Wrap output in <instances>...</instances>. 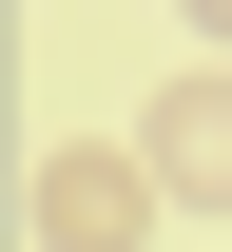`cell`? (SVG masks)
Segmentation results:
<instances>
[{
  "instance_id": "obj_1",
  "label": "cell",
  "mask_w": 232,
  "mask_h": 252,
  "mask_svg": "<svg viewBox=\"0 0 232 252\" xmlns=\"http://www.w3.org/2000/svg\"><path fill=\"white\" fill-rule=\"evenodd\" d=\"M20 214H39V252H155L174 194H155V156H135V136H58Z\"/></svg>"
},
{
  "instance_id": "obj_2",
  "label": "cell",
  "mask_w": 232,
  "mask_h": 252,
  "mask_svg": "<svg viewBox=\"0 0 232 252\" xmlns=\"http://www.w3.org/2000/svg\"><path fill=\"white\" fill-rule=\"evenodd\" d=\"M135 156H155V194L174 214H232V59H194L155 97V117H135Z\"/></svg>"
},
{
  "instance_id": "obj_3",
  "label": "cell",
  "mask_w": 232,
  "mask_h": 252,
  "mask_svg": "<svg viewBox=\"0 0 232 252\" xmlns=\"http://www.w3.org/2000/svg\"><path fill=\"white\" fill-rule=\"evenodd\" d=\"M174 20H194V39H213V59H232V0H174Z\"/></svg>"
}]
</instances>
